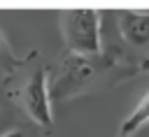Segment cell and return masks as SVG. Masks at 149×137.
Wrapping results in <instances>:
<instances>
[{
	"instance_id": "obj_1",
	"label": "cell",
	"mask_w": 149,
	"mask_h": 137,
	"mask_svg": "<svg viewBox=\"0 0 149 137\" xmlns=\"http://www.w3.org/2000/svg\"><path fill=\"white\" fill-rule=\"evenodd\" d=\"M135 72H140V63H130V56L119 46L102 49L95 56L65 51L49 77V95L51 102H65L86 91L114 86Z\"/></svg>"
},
{
	"instance_id": "obj_2",
	"label": "cell",
	"mask_w": 149,
	"mask_h": 137,
	"mask_svg": "<svg viewBox=\"0 0 149 137\" xmlns=\"http://www.w3.org/2000/svg\"><path fill=\"white\" fill-rule=\"evenodd\" d=\"M7 79H16L14 86H7L9 98L28 114V118L33 123H37L44 130L54 128V114H51V95H49V77H47V67H35L33 72H28L26 77H7Z\"/></svg>"
},
{
	"instance_id": "obj_3",
	"label": "cell",
	"mask_w": 149,
	"mask_h": 137,
	"mask_svg": "<svg viewBox=\"0 0 149 137\" xmlns=\"http://www.w3.org/2000/svg\"><path fill=\"white\" fill-rule=\"evenodd\" d=\"M61 35L65 49L81 56H95L102 51V14L95 9H68L58 14Z\"/></svg>"
},
{
	"instance_id": "obj_4",
	"label": "cell",
	"mask_w": 149,
	"mask_h": 137,
	"mask_svg": "<svg viewBox=\"0 0 149 137\" xmlns=\"http://www.w3.org/2000/svg\"><path fill=\"white\" fill-rule=\"evenodd\" d=\"M119 33L130 46L149 44V9H123L119 12Z\"/></svg>"
},
{
	"instance_id": "obj_5",
	"label": "cell",
	"mask_w": 149,
	"mask_h": 137,
	"mask_svg": "<svg viewBox=\"0 0 149 137\" xmlns=\"http://www.w3.org/2000/svg\"><path fill=\"white\" fill-rule=\"evenodd\" d=\"M35 56H37V51H30L28 56H21V58H19V56L12 51V46H9L7 37H5V33L0 30V70H2L7 77H12L19 67H23L26 63H30Z\"/></svg>"
},
{
	"instance_id": "obj_6",
	"label": "cell",
	"mask_w": 149,
	"mask_h": 137,
	"mask_svg": "<svg viewBox=\"0 0 149 137\" xmlns=\"http://www.w3.org/2000/svg\"><path fill=\"white\" fill-rule=\"evenodd\" d=\"M149 121V93L135 104V109L128 114V118L121 123V128H119V137H130L135 130H140L144 123Z\"/></svg>"
},
{
	"instance_id": "obj_7",
	"label": "cell",
	"mask_w": 149,
	"mask_h": 137,
	"mask_svg": "<svg viewBox=\"0 0 149 137\" xmlns=\"http://www.w3.org/2000/svg\"><path fill=\"white\" fill-rule=\"evenodd\" d=\"M0 137H23V132L21 130H9V132H2Z\"/></svg>"
},
{
	"instance_id": "obj_8",
	"label": "cell",
	"mask_w": 149,
	"mask_h": 137,
	"mask_svg": "<svg viewBox=\"0 0 149 137\" xmlns=\"http://www.w3.org/2000/svg\"><path fill=\"white\" fill-rule=\"evenodd\" d=\"M147 70H149V56L140 60V72H147Z\"/></svg>"
}]
</instances>
